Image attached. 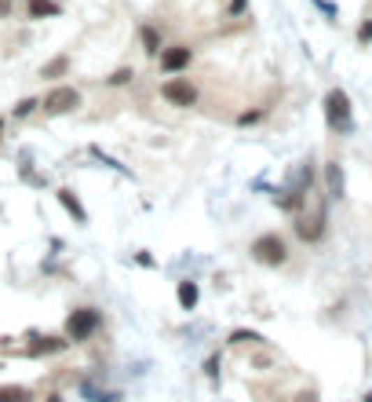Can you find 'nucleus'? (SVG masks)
Segmentation results:
<instances>
[{
	"instance_id": "423d86ee",
	"label": "nucleus",
	"mask_w": 372,
	"mask_h": 402,
	"mask_svg": "<svg viewBox=\"0 0 372 402\" xmlns=\"http://www.w3.org/2000/svg\"><path fill=\"white\" fill-rule=\"evenodd\" d=\"M296 234L303 241H321V234H325V216L314 213V216H299L296 220Z\"/></svg>"
},
{
	"instance_id": "4468645a",
	"label": "nucleus",
	"mask_w": 372,
	"mask_h": 402,
	"mask_svg": "<svg viewBox=\"0 0 372 402\" xmlns=\"http://www.w3.org/2000/svg\"><path fill=\"white\" fill-rule=\"evenodd\" d=\"M66 340H55V336H44V340L37 344H29V355H52V351H59Z\"/></svg>"
},
{
	"instance_id": "7ed1b4c3",
	"label": "nucleus",
	"mask_w": 372,
	"mask_h": 402,
	"mask_svg": "<svg viewBox=\"0 0 372 402\" xmlns=\"http://www.w3.org/2000/svg\"><path fill=\"white\" fill-rule=\"evenodd\" d=\"M95 329H99V311H95V308H77V311H70V318H66V336H70L73 344L88 340Z\"/></svg>"
},
{
	"instance_id": "a211bd4d",
	"label": "nucleus",
	"mask_w": 372,
	"mask_h": 402,
	"mask_svg": "<svg viewBox=\"0 0 372 402\" xmlns=\"http://www.w3.org/2000/svg\"><path fill=\"white\" fill-rule=\"evenodd\" d=\"M34 106H37V99H22L19 106H15V114H19V117H26V114H29V110H34Z\"/></svg>"
},
{
	"instance_id": "39448f33",
	"label": "nucleus",
	"mask_w": 372,
	"mask_h": 402,
	"mask_svg": "<svg viewBox=\"0 0 372 402\" xmlns=\"http://www.w3.org/2000/svg\"><path fill=\"white\" fill-rule=\"evenodd\" d=\"M77 106H80V92L70 85H59L55 92H47V99H44L47 114H73Z\"/></svg>"
},
{
	"instance_id": "dca6fc26",
	"label": "nucleus",
	"mask_w": 372,
	"mask_h": 402,
	"mask_svg": "<svg viewBox=\"0 0 372 402\" xmlns=\"http://www.w3.org/2000/svg\"><path fill=\"white\" fill-rule=\"evenodd\" d=\"M230 340H237V344H255V340H263V336H260V333H248V329H237Z\"/></svg>"
},
{
	"instance_id": "0eeeda50",
	"label": "nucleus",
	"mask_w": 372,
	"mask_h": 402,
	"mask_svg": "<svg viewBox=\"0 0 372 402\" xmlns=\"http://www.w3.org/2000/svg\"><path fill=\"white\" fill-rule=\"evenodd\" d=\"M186 62H190V48H183V44H175V48H168V52L161 55V66H165V73L183 70Z\"/></svg>"
},
{
	"instance_id": "5701e85b",
	"label": "nucleus",
	"mask_w": 372,
	"mask_h": 402,
	"mask_svg": "<svg viewBox=\"0 0 372 402\" xmlns=\"http://www.w3.org/2000/svg\"><path fill=\"white\" fill-rule=\"evenodd\" d=\"M237 11H245V0H234L230 4V15H237Z\"/></svg>"
},
{
	"instance_id": "2eb2a0df",
	"label": "nucleus",
	"mask_w": 372,
	"mask_h": 402,
	"mask_svg": "<svg viewBox=\"0 0 372 402\" xmlns=\"http://www.w3.org/2000/svg\"><path fill=\"white\" fill-rule=\"evenodd\" d=\"M128 80H132V70L121 66V70H113V73L106 77V85H128Z\"/></svg>"
},
{
	"instance_id": "1a4fd4ad",
	"label": "nucleus",
	"mask_w": 372,
	"mask_h": 402,
	"mask_svg": "<svg viewBox=\"0 0 372 402\" xmlns=\"http://www.w3.org/2000/svg\"><path fill=\"white\" fill-rule=\"evenodd\" d=\"M325 180H329V194L332 198H343V168H339L336 161H332V165H325Z\"/></svg>"
},
{
	"instance_id": "a878e982",
	"label": "nucleus",
	"mask_w": 372,
	"mask_h": 402,
	"mask_svg": "<svg viewBox=\"0 0 372 402\" xmlns=\"http://www.w3.org/2000/svg\"><path fill=\"white\" fill-rule=\"evenodd\" d=\"M365 402H372V392H369V395H365Z\"/></svg>"
},
{
	"instance_id": "ddd939ff",
	"label": "nucleus",
	"mask_w": 372,
	"mask_h": 402,
	"mask_svg": "<svg viewBox=\"0 0 372 402\" xmlns=\"http://www.w3.org/2000/svg\"><path fill=\"white\" fill-rule=\"evenodd\" d=\"M66 70H70V59H66V55H55V59H52V62H47V66L40 70V77H47V80H52V77H62Z\"/></svg>"
},
{
	"instance_id": "f8f14e48",
	"label": "nucleus",
	"mask_w": 372,
	"mask_h": 402,
	"mask_svg": "<svg viewBox=\"0 0 372 402\" xmlns=\"http://www.w3.org/2000/svg\"><path fill=\"white\" fill-rule=\"evenodd\" d=\"M34 395H29L26 388H19V384H4L0 388V402H29Z\"/></svg>"
},
{
	"instance_id": "6ab92c4d",
	"label": "nucleus",
	"mask_w": 372,
	"mask_h": 402,
	"mask_svg": "<svg viewBox=\"0 0 372 402\" xmlns=\"http://www.w3.org/2000/svg\"><path fill=\"white\" fill-rule=\"evenodd\" d=\"M263 117V110H248V114H241V124H252V121H260Z\"/></svg>"
},
{
	"instance_id": "b1692460",
	"label": "nucleus",
	"mask_w": 372,
	"mask_h": 402,
	"mask_svg": "<svg viewBox=\"0 0 372 402\" xmlns=\"http://www.w3.org/2000/svg\"><path fill=\"white\" fill-rule=\"evenodd\" d=\"M0 139H4V117H0Z\"/></svg>"
},
{
	"instance_id": "aec40b11",
	"label": "nucleus",
	"mask_w": 372,
	"mask_h": 402,
	"mask_svg": "<svg viewBox=\"0 0 372 402\" xmlns=\"http://www.w3.org/2000/svg\"><path fill=\"white\" fill-rule=\"evenodd\" d=\"M358 37H362V41H372V22H369V26H362V29H358Z\"/></svg>"
},
{
	"instance_id": "20e7f679",
	"label": "nucleus",
	"mask_w": 372,
	"mask_h": 402,
	"mask_svg": "<svg viewBox=\"0 0 372 402\" xmlns=\"http://www.w3.org/2000/svg\"><path fill=\"white\" fill-rule=\"evenodd\" d=\"M161 95H165V103H172V106H198V85H190L186 77H172V80H165L161 85Z\"/></svg>"
},
{
	"instance_id": "f3484780",
	"label": "nucleus",
	"mask_w": 372,
	"mask_h": 402,
	"mask_svg": "<svg viewBox=\"0 0 372 402\" xmlns=\"http://www.w3.org/2000/svg\"><path fill=\"white\" fill-rule=\"evenodd\" d=\"M142 44H147V52H157V29H142Z\"/></svg>"
},
{
	"instance_id": "9b49d317",
	"label": "nucleus",
	"mask_w": 372,
	"mask_h": 402,
	"mask_svg": "<svg viewBox=\"0 0 372 402\" xmlns=\"http://www.w3.org/2000/svg\"><path fill=\"white\" fill-rule=\"evenodd\" d=\"M179 303H183V311L198 308V285L193 282H179Z\"/></svg>"
},
{
	"instance_id": "393cba45",
	"label": "nucleus",
	"mask_w": 372,
	"mask_h": 402,
	"mask_svg": "<svg viewBox=\"0 0 372 402\" xmlns=\"http://www.w3.org/2000/svg\"><path fill=\"white\" fill-rule=\"evenodd\" d=\"M47 402H62V399H59V395H47Z\"/></svg>"
},
{
	"instance_id": "f03ea898",
	"label": "nucleus",
	"mask_w": 372,
	"mask_h": 402,
	"mask_svg": "<svg viewBox=\"0 0 372 402\" xmlns=\"http://www.w3.org/2000/svg\"><path fill=\"white\" fill-rule=\"evenodd\" d=\"M325 117L336 132H350V99H347L343 88H332L325 95Z\"/></svg>"
},
{
	"instance_id": "9d476101",
	"label": "nucleus",
	"mask_w": 372,
	"mask_h": 402,
	"mask_svg": "<svg viewBox=\"0 0 372 402\" xmlns=\"http://www.w3.org/2000/svg\"><path fill=\"white\" fill-rule=\"evenodd\" d=\"M59 201L66 205V213H70L77 223H84V220H88V216H84V208H80V201L73 198V190H59Z\"/></svg>"
},
{
	"instance_id": "4be33fe9",
	"label": "nucleus",
	"mask_w": 372,
	"mask_h": 402,
	"mask_svg": "<svg viewBox=\"0 0 372 402\" xmlns=\"http://www.w3.org/2000/svg\"><path fill=\"white\" fill-rule=\"evenodd\" d=\"M296 402H318V399H314V392H303V395H296Z\"/></svg>"
},
{
	"instance_id": "412c9836",
	"label": "nucleus",
	"mask_w": 372,
	"mask_h": 402,
	"mask_svg": "<svg viewBox=\"0 0 372 402\" xmlns=\"http://www.w3.org/2000/svg\"><path fill=\"white\" fill-rule=\"evenodd\" d=\"M8 11H11V0H0V19H8Z\"/></svg>"
},
{
	"instance_id": "6e6552de",
	"label": "nucleus",
	"mask_w": 372,
	"mask_h": 402,
	"mask_svg": "<svg viewBox=\"0 0 372 402\" xmlns=\"http://www.w3.org/2000/svg\"><path fill=\"white\" fill-rule=\"evenodd\" d=\"M26 11H29V19H55L62 8H59V0H26Z\"/></svg>"
},
{
	"instance_id": "f257e3e1",
	"label": "nucleus",
	"mask_w": 372,
	"mask_h": 402,
	"mask_svg": "<svg viewBox=\"0 0 372 402\" xmlns=\"http://www.w3.org/2000/svg\"><path fill=\"white\" fill-rule=\"evenodd\" d=\"M252 256L260 264H267V267H281L285 256H288V245H285V238H278V234H263V238L252 241Z\"/></svg>"
}]
</instances>
